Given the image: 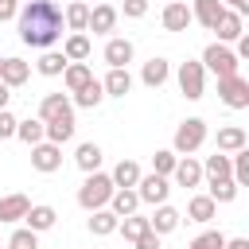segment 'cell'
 Here are the masks:
<instances>
[{"label": "cell", "instance_id": "obj_1", "mask_svg": "<svg viewBox=\"0 0 249 249\" xmlns=\"http://www.w3.org/2000/svg\"><path fill=\"white\" fill-rule=\"evenodd\" d=\"M16 23H19V39L27 47H35V51H51L62 39V31H66L62 8L54 0H27V4H19Z\"/></svg>", "mask_w": 249, "mask_h": 249}, {"label": "cell", "instance_id": "obj_2", "mask_svg": "<svg viewBox=\"0 0 249 249\" xmlns=\"http://www.w3.org/2000/svg\"><path fill=\"white\" fill-rule=\"evenodd\" d=\"M113 191H117L113 179H109L105 171H93V175H86V183L78 187V206L89 210V214H93V210H105L109 198H113Z\"/></svg>", "mask_w": 249, "mask_h": 249}, {"label": "cell", "instance_id": "obj_3", "mask_svg": "<svg viewBox=\"0 0 249 249\" xmlns=\"http://www.w3.org/2000/svg\"><path fill=\"white\" fill-rule=\"evenodd\" d=\"M202 144H206V121H202V117H187V121L175 128L171 152H175V156H195Z\"/></svg>", "mask_w": 249, "mask_h": 249}, {"label": "cell", "instance_id": "obj_4", "mask_svg": "<svg viewBox=\"0 0 249 249\" xmlns=\"http://www.w3.org/2000/svg\"><path fill=\"white\" fill-rule=\"evenodd\" d=\"M237 54L226 47V43H210L206 51H202V70H210V74H218V78H230V74H237Z\"/></svg>", "mask_w": 249, "mask_h": 249}, {"label": "cell", "instance_id": "obj_5", "mask_svg": "<svg viewBox=\"0 0 249 249\" xmlns=\"http://www.w3.org/2000/svg\"><path fill=\"white\" fill-rule=\"evenodd\" d=\"M179 89H183V97L187 101H198L202 93H206V70H202V62H179Z\"/></svg>", "mask_w": 249, "mask_h": 249}, {"label": "cell", "instance_id": "obj_6", "mask_svg": "<svg viewBox=\"0 0 249 249\" xmlns=\"http://www.w3.org/2000/svg\"><path fill=\"white\" fill-rule=\"evenodd\" d=\"M218 97H222V105H230V109H249V82H245L241 74L218 78Z\"/></svg>", "mask_w": 249, "mask_h": 249}, {"label": "cell", "instance_id": "obj_7", "mask_svg": "<svg viewBox=\"0 0 249 249\" xmlns=\"http://www.w3.org/2000/svg\"><path fill=\"white\" fill-rule=\"evenodd\" d=\"M74 109H66V113H58V117H51V121H43V140L47 144H66V140H74Z\"/></svg>", "mask_w": 249, "mask_h": 249}, {"label": "cell", "instance_id": "obj_8", "mask_svg": "<svg viewBox=\"0 0 249 249\" xmlns=\"http://www.w3.org/2000/svg\"><path fill=\"white\" fill-rule=\"evenodd\" d=\"M136 195H140V202H148V206H160V202H167V195H171V183L163 179V175H140V183H136Z\"/></svg>", "mask_w": 249, "mask_h": 249}, {"label": "cell", "instance_id": "obj_9", "mask_svg": "<svg viewBox=\"0 0 249 249\" xmlns=\"http://www.w3.org/2000/svg\"><path fill=\"white\" fill-rule=\"evenodd\" d=\"M31 167L43 171V175H54V171L62 167V148H58V144H47V140L35 144V148H31Z\"/></svg>", "mask_w": 249, "mask_h": 249}, {"label": "cell", "instance_id": "obj_10", "mask_svg": "<svg viewBox=\"0 0 249 249\" xmlns=\"http://www.w3.org/2000/svg\"><path fill=\"white\" fill-rule=\"evenodd\" d=\"M132 54H136L132 39H121V35H113V39L105 43V62H109V70H128Z\"/></svg>", "mask_w": 249, "mask_h": 249}, {"label": "cell", "instance_id": "obj_11", "mask_svg": "<svg viewBox=\"0 0 249 249\" xmlns=\"http://www.w3.org/2000/svg\"><path fill=\"white\" fill-rule=\"evenodd\" d=\"M54 222H58V210H54V206H47V202H35V206L23 214V226H27L31 233H47Z\"/></svg>", "mask_w": 249, "mask_h": 249}, {"label": "cell", "instance_id": "obj_12", "mask_svg": "<svg viewBox=\"0 0 249 249\" xmlns=\"http://www.w3.org/2000/svg\"><path fill=\"white\" fill-rule=\"evenodd\" d=\"M31 210V198L27 195H4L0 198V226H12V222H23V214Z\"/></svg>", "mask_w": 249, "mask_h": 249}, {"label": "cell", "instance_id": "obj_13", "mask_svg": "<svg viewBox=\"0 0 249 249\" xmlns=\"http://www.w3.org/2000/svg\"><path fill=\"white\" fill-rule=\"evenodd\" d=\"M117 27V8L113 4H93L89 8V23H86V31H93V35H109Z\"/></svg>", "mask_w": 249, "mask_h": 249}, {"label": "cell", "instance_id": "obj_14", "mask_svg": "<svg viewBox=\"0 0 249 249\" xmlns=\"http://www.w3.org/2000/svg\"><path fill=\"white\" fill-rule=\"evenodd\" d=\"M214 35H218V43H237V35H245V19L226 8L218 16V23H214Z\"/></svg>", "mask_w": 249, "mask_h": 249}, {"label": "cell", "instance_id": "obj_15", "mask_svg": "<svg viewBox=\"0 0 249 249\" xmlns=\"http://www.w3.org/2000/svg\"><path fill=\"white\" fill-rule=\"evenodd\" d=\"M218 218V202L210 198V195H195L191 202H187V222H198V226H210Z\"/></svg>", "mask_w": 249, "mask_h": 249}, {"label": "cell", "instance_id": "obj_16", "mask_svg": "<svg viewBox=\"0 0 249 249\" xmlns=\"http://www.w3.org/2000/svg\"><path fill=\"white\" fill-rule=\"evenodd\" d=\"M179 222H183V214H179L175 206H167V202H160V206H156V214L148 218L152 233H160V237H163V233H175V230H179Z\"/></svg>", "mask_w": 249, "mask_h": 249}, {"label": "cell", "instance_id": "obj_17", "mask_svg": "<svg viewBox=\"0 0 249 249\" xmlns=\"http://www.w3.org/2000/svg\"><path fill=\"white\" fill-rule=\"evenodd\" d=\"M89 51H93V43H89V35H82V31H70V35L62 39V58H66V62H86Z\"/></svg>", "mask_w": 249, "mask_h": 249}, {"label": "cell", "instance_id": "obj_18", "mask_svg": "<svg viewBox=\"0 0 249 249\" xmlns=\"http://www.w3.org/2000/svg\"><path fill=\"white\" fill-rule=\"evenodd\" d=\"M167 78H171V62H167V58H160V54H156V58H148V62H144V70H140V82H144L148 89H160Z\"/></svg>", "mask_w": 249, "mask_h": 249}, {"label": "cell", "instance_id": "obj_19", "mask_svg": "<svg viewBox=\"0 0 249 249\" xmlns=\"http://www.w3.org/2000/svg\"><path fill=\"white\" fill-rule=\"evenodd\" d=\"M171 179H175L179 187H198V183H202V163H198L195 156H179V163H175Z\"/></svg>", "mask_w": 249, "mask_h": 249}, {"label": "cell", "instance_id": "obj_20", "mask_svg": "<svg viewBox=\"0 0 249 249\" xmlns=\"http://www.w3.org/2000/svg\"><path fill=\"white\" fill-rule=\"evenodd\" d=\"M109 210H113L117 218L136 214V210H140V195H136V187H117V191H113V198H109Z\"/></svg>", "mask_w": 249, "mask_h": 249}, {"label": "cell", "instance_id": "obj_21", "mask_svg": "<svg viewBox=\"0 0 249 249\" xmlns=\"http://www.w3.org/2000/svg\"><path fill=\"white\" fill-rule=\"evenodd\" d=\"M241 148H249V136H245L241 124H226V128H218V152L233 156V152H241Z\"/></svg>", "mask_w": 249, "mask_h": 249}, {"label": "cell", "instance_id": "obj_22", "mask_svg": "<svg viewBox=\"0 0 249 249\" xmlns=\"http://www.w3.org/2000/svg\"><path fill=\"white\" fill-rule=\"evenodd\" d=\"M27 78H31V66H27L23 58H4V66H0V82H4L8 89L23 86Z\"/></svg>", "mask_w": 249, "mask_h": 249}, {"label": "cell", "instance_id": "obj_23", "mask_svg": "<svg viewBox=\"0 0 249 249\" xmlns=\"http://www.w3.org/2000/svg\"><path fill=\"white\" fill-rule=\"evenodd\" d=\"M226 12V4L222 0H195V8H191V19H198L206 31H214V23H218V16Z\"/></svg>", "mask_w": 249, "mask_h": 249}, {"label": "cell", "instance_id": "obj_24", "mask_svg": "<svg viewBox=\"0 0 249 249\" xmlns=\"http://www.w3.org/2000/svg\"><path fill=\"white\" fill-rule=\"evenodd\" d=\"M195 19H191V8L183 4V0H175V4H167L163 8V27L167 31H187Z\"/></svg>", "mask_w": 249, "mask_h": 249}, {"label": "cell", "instance_id": "obj_25", "mask_svg": "<svg viewBox=\"0 0 249 249\" xmlns=\"http://www.w3.org/2000/svg\"><path fill=\"white\" fill-rule=\"evenodd\" d=\"M89 78H93L89 62H66V70H62V86H66V93H78Z\"/></svg>", "mask_w": 249, "mask_h": 249}, {"label": "cell", "instance_id": "obj_26", "mask_svg": "<svg viewBox=\"0 0 249 249\" xmlns=\"http://www.w3.org/2000/svg\"><path fill=\"white\" fill-rule=\"evenodd\" d=\"M101 148L93 144V140H86V144H78V152H74V163L86 171V175H93V171H101Z\"/></svg>", "mask_w": 249, "mask_h": 249}, {"label": "cell", "instance_id": "obj_27", "mask_svg": "<svg viewBox=\"0 0 249 249\" xmlns=\"http://www.w3.org/2000/svg\"><path fill=\"white\" fill-rule=\"evenodd\" d=\"M62 23H66V31H82V35H86V23H89V4L70 0V4H66V12H62Z\"/></svg>", "mask_w": 249, "mask_h": 249}, {"label": "cell", "instance_id": "obj_28", "mask_svg": "<svg viewBox=\"0 0 249 249\" xmlns=\"http://www.w3.org/2000/svg\"><path fill=\"white\" fill-rule=\"evenodd\" d=\"M101 89H105V97H124L132 89V74L128 70H109L101 78Z\"/></svg>", "mask_w": 249, "mask_h": 249}, {"label": "cell", "instance_id": "obj_29", "mask_svg": "<svg viewBox=\"0 0 249 249\" xmlns=\"http://www.w3.org/2000/svg\"><path fill=\"white\" fill-rule=\"evenodd\" d=\"M101 101H105V89H101V82H97V78H89V82L74 93V101H70V105H78V109H97Z\"/></svg>", "mask_w": 249, "mask_h": 249}, {"label": "cell", "instance_id": "obj_30", "mask_svg": "<svg viewBox=\"0 0 249 249\" xmlns=\"http://www.w3.org/2000/svg\"><path fill=\"white\" fill-rule=\"evenodd\" d=\"M140 175H144V171H140V163H136V160H121V163L109 171L113 187H136V183H140Z\"/></svg>", "mask_w": 249, "mask_h": 249}, {"label": "cell", "instance_id": "obj_31", "mask_svg": "<svg viewBox=\"0 0 249 249\" xmlns=\"http://www.w3.org/2000/svg\"><path fill=\"white\" fill-rule=\"evenodd\" d=\"M117 222H121V218H117L109 206H105V210H93V214H89V233H93V237H109V233H117Z\"/></svg>", "mask_w": 249, "mask_h": 249}, {"label": "cell", "instance_id": "obj_32", "mask_svg": "<svg viewBox=\"0 0 249 249\" xmlns=\"http://www.w3.org/2000/svg\"><path fill=\"white\" fill-rule=\"evenodd\" d=\"M16 140H23L27 148L43 144V121L39 117H27V121H16Z\"/></svg>", "mask_w": 249, "mask_h": 249}, {"label": "cell", "instance_id": "obj_33", "mask_svg": "<svg viewBox=\"0 0 249 249\" xmlns=\"http://www.w3.org/2000/svg\"><path fill=\"white\" fill-rule=\"evenodd\" d=\"M66 109H74L66 93H47V97L39 101V121H51V117H58V113H66Z\"/></svg>", "mask_w": 249, "mask_h": 249}, {"label": "cell", "instance_id": "obj_34", "mask_svg": "<svg viewBox=\"0 0 249 249\" xmlns=\"http://www.w3.org/2000/svg\"><path fill=\"white\" fill-rule=\"evenodd\" d=\"M202 179H206V183H210V179H230V156H226V152L206 156V163H202Z\"/></svg>", "mask_w": 249, "mask_h": 249}, {"label": "cell", "instance_id": "obj_35", "mask_svg": "<svg viewBox=\"0 0 249 249\" xmlns=\"http://www.w3.org/2000/svg\"><path fill=\"white\" fill-rule=\"evenodd\" d=\"M35 66H39V74H43V78H58V74L66 70V58H62V51H43Z\"/></svg>", "mask_w": 249, "mask_h": 249}, {"label": "cell", "instance_id": "obj_36", "mask_svg": "<svg viewBox=\"0 0 249 249\" xmlns=\"http://www.w3.org/2000/svg\"><path fill=\"white\" fill-rule=\"evenodd\" d=\"M152 226H148V218L144 214H128V218H121L117 222V233H124V241H136L140 233H148Z\"/></svg>", "mask_w": 249, "mask_h": 249}, {"label": "cell", "instance_id": "obj_37", "mask_svg": "<svg viewBox=\"0 0 249 249\" xmlns=\"http://www.w3.org/2000/svg\"><path fill=\"white\" fill-rule=\"evenodd\" d=\"M206 187H210L206 195H210L214 202H233V198H237V183H233V179H210Z\"/></svg>", "mask_w": 249, "mask_h": 249}, {"label": "cell", "instance_id": "obj_38", "mask_svg": "<svg viewBox=\"0 0 249 249\" xmlns=\"http://www.w3.org/2000/svg\"><path fill=\"white\" fill-rule=\"evenodd\" d=\"M175 163H179V156H175L171 148H160V152L152 156V171H156V175H163V179L175 171Z\"/></svg>", "mask_w": 249, "mask_h": 249}, {"label": "cell", "instance_id": "obj_39", "mask_svg": "<svg viewBox=\"0 0 249 249\" xmlns=\"http://www.w3.org/2000/svg\"><path fill=\"white\" fill-rule=\"evenodd\" d=\"M187 249H226V233L222 230H202Z\"/></svg>", "mask_w": 249, "mask_h": 249}, {"label": "cell", "instance_id": "obj_40", "mask_svg": "<svg viewBox=\"0 0 249 249\" xmlns=\"http://www.w3.org/2000/svg\"><path fill=\"white\" fill-rule=\"evenodd\" d=\"M8 249H39V233H31L27 226H19V230L8 237Z\"/></svg>", "mask_w": 249, "mask_h": 249}, {"label": "cell", "instance_id": "obj_41", "mask_svg": "<svg viewBox=\"0 0 249 249\" xmlns=\"http://www.w3.org/2000/svg\"><path fill=\"white\" fill-rule=\"evenodd\" d=\"M124 16L128 19H144L148 16V0H124Z\"/></svg>", "mask_w": 249, "mask_h": 249}, {"label": "cell", "instance_id": "obj_42", "mask_svg": "<svg viewBox=\"0 0 249 249\" xmlns=\"http://www.w3.org/2000/svg\"><path fill=\"white\" fill-rule=\"evenodd\" d=\"M16 136V117L8 109H0V140H12Z\"/></svg>", "mask_w": 249, "mask_h": 249}, {"label": "cell", "instance_id": "obj_43", "mask_svg": "<svg viewBox=\"0 0 249 249\" xmlns=\"http://www.w3.org/2000/svg\"><path fill=\"white\" fill-rule=\"evenodd\" d=\"M132 245H136V249H160V233H152V230H148V233H140Z\"/></svg>", "mask_w": 249, "mask_h": 249}, {"label": "cell", "instance_id": "obj_44", "mask_svg": "<svg viewBox=\"0 0 249 249\" xmlns=\"http://www.w3.org/2000/svg\"><path fill=\"white\" fill-rule=\"evenodd\" d=\"M19 12V0H0V19H16Z\"/></svg>", "mask_w": 249, "mask_h": 249}, {"label": "cell", "instance_id": "obj_45", "mask_svg": "<svg viewBox=\"0 0 249 249\" xmlns=\"http://www.w3.org/2000/svg\"><path fill=\"white\" fill-rule=\"evenodd\" d=\"M226 249H249L245 237H226Z\"/></svg>", "mask_w": 249, "mask_h": 249}, {"label": "cell", "instance_id": "obj_46", "mask_svg": "<svg viewBox=\"0 0 249 249\" xmlns=\"http://www.w3.org/2000/svg\"><path fill=\"white\" fill-rule=\"evenodd\" d=\"M230 4V12H237V16H245V8H249V0H226Z\"/></svg>", "mask_w": 249, "mask_h": 249}, {"label": "cell", "instance_id": "obj_47", "mask_svg": "<svg viewBox=\"0 0 249 249\" xmlns=\"http://www.w3.org/2000/svg\"><path fill=\"white\" fill-rule=\"evenodd\" d=\"M8 101H12V89L0 82V109H8Z\"/></svg>", "mask_w": 249, "mask_h": 249}, {"label": "cell", "instance_id": "obj_48", "mask_svg": "<svg viewBox=\"0 0 249 249\" xmlns=\"http://www.w3.org/2000/svg\"><path fill=\"white\" fill-rule=\"evenodd\" d=\"M97 4H113V0H97Z\"/></svg>", "mask_w": 249, "mask_h": 249}, {"label": "cell", "instance_id": "obj_49", "mask_svg": "<svg viewBox=\"0 0 249 249\" xmlns=\"http://www.w3.org/2000/svg\"><path fill=\"white\" fill-rule=\"evenodd\" d=\"M0 66H4V54H0Z\"/></svg>", "mask_w": 249, "mask_h": 249}, {"label": "cell", "instance_id": "obj_50", "mask_svg": "<svg viewBox=\"0 0 249 249\" xmlns=\"http://www.w3.org/2000/svg\"><path fill=\"white\" fill-rule=\"evenodd\" d=\"M19 4H27V0H19Z\"/></svg>", "mask_w": 249, "mask_h": 249}, {"label": "cell", "instance_id": "obj_51", "mask_svg": "<svg viewBox=\"0 0 249 249\" xmlns=\"http://www.w3.org/2000/svg\"><path fill=\"white\" fill-rule=\"evenodd\" d=\"M0 249H4V241H0Z\"/></svg>", "mask_w": 249, "mask_h": 249}, {"label": "cell", "instance_id": "obj_52", "mask_svg": "<svg viewBox=\"0 0 249 249\" xmlns=\"http://www.w3.org/2000/svg\"><path fill=\"white\" fill-rule=\"evenodd\" d=\"M54 4H58V0H54Z\"/></svg>", "mask_w": 249, "mask_h": 249}]
</instances>
